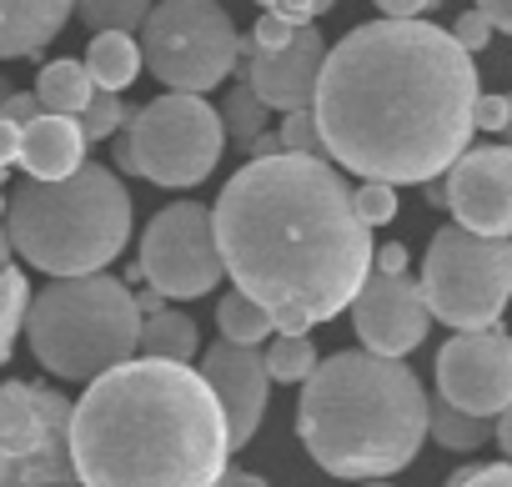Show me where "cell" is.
Wrapping results in <instances>:
<instances>
[{
    "label": "cell",
    "mask_w": 512,
    "mask_h": 487,
    "mask_svg": "<svg viewBox=\"0 0 512 487\" xmlns=\"http://www.w3.org/2000/svg\"><path fill=\"white\" fill-rule=\"evenodd\" d=\"M472 56L432 21H367L327 46L312 121L362 181L427 186L472 146Z\"/></svg>",
    "instance_id": "1"
},
{
    "label": "cell",
    "mask_w": 512,
    "mask_h": 487,
    "mask_svg": "<svg viewBox=\"0 0 512 487\" xmlns=\"http://www.w3.org/2000/svg\"><path fill=\"white\" fill-rule=\"evenodd\" d=\"M372 272H382V277H402V272H407V247H402V241L372 247Z\"/></svg>",
    "instance_id": "37"
},
{
    "label": "cell",
    "mask_w": 512,
    "mask_h": 487,
    "mask_svg": "<svg viewBox=\"0 0 512 487\" xmlns=\"http://www.w3.org/2000/svg\"><path fill=\"white\" fill-rule=\"evenodd\" d=\"M246 151H251V156H277V151H282V141H277V136H267V131H262V136H256V141H251V146H246Z\"/></svg>",
    "instance_id": "41"
},
{
    "label": "cell",
    "mask_w": 512,
    "mask_h": 487,
    "mask_svg": "<svg viewBox=\"0 0 512 487\" xmlns=\"http://www.w3.org/2000/svg\"><path fill=\"white\" fill-rule=\"evenodd\" d=\"M76 126H81L86 146H91V141H111V136L126 126V106H121V96H111V91H91V101H86V111L76 116Z\"/></svg>",
    "instance_id": "28"
},
{
    "label": "cell",
    "mask_w": 512,
    "mask_h": 487,
    "mask_svg": "<svg viewBox=\"0 0 512 487\" xmlns=\"http://www.w3.org/2000/svg\"><path fill=\"white\" fill-rule=\"evenodd\" d=\"M352 211H357V221L372 231V226H387L392 216H397V186H382V181H362L357 191H352Z\"/></svg>",
    "instance_id": "29"
},
{
    "label": "cell",
    "mask_w": 512,
    "mask_h": 487,
    "mask_svg": "<svg viewBox=\"0 0 512 487\" xmlns=\"http://www.w3.org/2000/svg\"><path fill=\"white\" fill-rule=\"evenodd\" d=\"M136 272L161 302H196L216 292L221 282V252L211 231V206L201 201H171L151 216L141 231V257Z\"/></svg>",
    "instance_id": "11"
},
{
    "label": "cell",
    "mask_w": 512,
    "mask_h": 487,
    "mask_svg": "<svg viewBox=\"0 0 512 487\" xmlns=\"http://www.w3.org/2000/svg\"><path fill=\"white\" fill-rule=\"evenodd\" d=\"M362 487H392V482H362Z\"/></svg>",
    "instance_id": "45"
},
{
    "label": "cell",
    "mask_w": 512,
    "mask_h": 487,
    "mask_svg": "<svg viewBox=\"0 0 512 487\" xmlns=\"http://www.w3.org/2000/svg\"><path fill=\"white\" fill-rule=\"evenodd\" d=\"M76 0H0V61L41 56L71 21Z\"/></svg>",
    "instance_id": "18"
},
{
    "label": "cell",
    "mask_w": 512,
    "mask_h": 487,
    "mask_svg": "<svg viewBox=\"0 0 512 487\" xmlns=\"http://www.w3.org/2000/svg\"><path fill=\"white\" fill-rule=\"evenodd\" d=\"M437 397L467 417H497L512 402V342L502 327L457 332L437 352Z\"/></svg>",
    "instance_id": "12"
},
{
    "label": "cell",
    "mask_w": 512,
    "mask_h": 487,
    "mask_svg": "<svg viewBox=\"0 0 512 487\" xmlns=\"http://www.w3.org/2000/svg\"><path fill=\"white\" fill-rule=\"evenodd\" d=\"M442 206L472 236H507L512 231V151L507 146H472L447 166Z\"/></svg>",
    "instance_id": "14"
},
{
    "label": "cell",
    "mask_w": 512,
    "mask_h": 487,
    "mask_svg": "<svg viewBox=\"0 0 512 487\" xmlns=\"http://www.w3.org/2000/svg\"><path fill=\"white\" fill-rule=\"evenodd\" d=\"M332 6H337V0H312V16H327Z\"/></svg>",
    "instance_id": "43"
},
{
    "label": "cell",
    "mask_w": 512,
    "mask_h": 487,
    "mask_svg": "<svg viewBox=\"0 0 512 487\" xmlns=\"http://www.w3.org/2000/svg\"><path fill=\"white\" fill-rule=\"evenodd\" d=\"M146 11H151V0H76V16H81L96 36H101V31L131 36V31H141Z\"/></svg>",
    "instance_id": "26"
},
{
    "label": "cell",
    "mask_w": 512,
    "mask_h": 487,
    "mask_svg": "<svg viewBox=\"0 0 512 487\" xmlns=\"http://www.w3.org/2000/svg\"><path fill=\"white\" fill-rule=\"evenodd\" d=\"M201 382L211 387L221 417H226V447L241 452L256 427L267 417V397H272V382L262 372V357L256 347H231V342H216L206 357H201Z\"/></svg>",
    "instance_id": "16"
},
{
    "label": "cell",
    "mask_w": 512,
    "mask_h": 487,
    "mask_svg": "<svg viewBox=\"0 0 512 487\" xmlns=\"http://www.w3.org/2000/svg\"><path fill=\"white\" fill-rule=\"evenodd\" d=\"M6 241L36 272L91 277L131 241V191L101 161H81L66 181H26L6 201Z\"/></svg>",
    "instance_id": "5"
},
{
    "label": "cell",
    "mask_w": 512,
    "mask_h": 487,
    "mask_svg": "<svg viewBox=\"0 0 512 487\" xmlns=\"http://www.w3.org/2000/svg\"><path fill=\"white\" fill-rule=\"evenodd\" d=\"M221 116V131H231V141L236 146H251L256 136L267 131V106L251 96V86L246 81H236L231 86V101H226V111H216Z\"/></svg>",
    "instance_id": "27"
},
{
    "label": "cell",
    "mask_w": 512,
    "mask_h": 487,
    "mask_svg": "<svg viewBox=\"0 0 512 487\" xmlns=\"http://www.w3.org/2000/svg\"><path fill=\"white\" fill-rule=\"evenodd\" d=\"M292 31H297V26H287V21H277V16H267V11H262V21L251 26V36H246V41H251V51H282V46L292 41Z\"/></svg>",
    "instance_id": "34"
},
{
    "label": "cell",
    "mask_w": 512,
    "mask_h": 487,
    "mask_svg": "<svg viewBox=\"0 0 512 487\" xmlns=\"http://www.w3.org/2000/svg\"><path fill=\"white\" fill-rule=\"evenodd\" d=\"M136 297L111 272L61 277L26 302V337L51 377L91 382L136 357Z\"/></svg>",
    "instance_id": "6"
},
{
    "label": "cell",
    "mask_w": 512,
    "mask_h": 487,
    "mask_svg": "<svg viewBox=\"0 0 512 487\" xmlns=\"http://www.w3.org/2000/svg\"><path fill=\"white\" fill-rule=\"evenodd\" d=\"M0 191H6V166H0Z\"/></svg>",
    "instance_id": "46"
},
{
    "label": "cell",
    "mask_w": 512,
    "mask_h": 487,
    "mask_svg": "<svg viewBox=\"0 0 512 487\" xmlns=\"http://www.w3.org/2000/svg\"><path fill=\"white\" fill-rule=\"evenodd\" d=\"M216 327H221V342L231 347H262L272 337V317L256 302H246L241 292H226L216 302Z\"/></svg>",
    "instance_id": "22"
},
{
    "label": "cell",
    "mask_w": 512,
    "mask_h": 487,
    "mask_svg": "<svg viewBox=\"0 0 512 487\" xmlns=\"http://www.w3.org/2000/svg\"><path fill=\"white\" fill-rule=\"evenodd\" d=\"M16 156H21V126H6L0 121V166H16Z\"/></svg>",
    "instance_id": "39"
},
{
    "label": "cell",
    "mask_w": 512,
    "mask_h": 487,
    "mask_svg": "<svg viewBox=\"0 0 512 487\" xmlns=\"http://www.w3.org/2000/svg\"><path fill=\"white\" fill-rule=\"evenodd\" d=\"M297 432L322 472L347 482H382L402 472L427 442L422 377L397 357L332 352L302 382Z\"/></svg>",
    "instance_id": "4"
},
{
    "label": "cell",
    "mask_w": 512,
    "mask_h": 487,
    "mask_svg": "<svg viewBox=\"0 0 512 487\" xmlns=\"http://www.w3.org/2000/svg\"><path fill=\"white\" fill-rule=\"evenodd\" d=\"M211 231L221 277L282 337L342 317L372 277V231L352 211V186L317 156H251L221 186Z\"/></svg>",
    "instance_id": "2"
},
{
    "label": "cell",
    "mask_w": 512,
    "mask_h": 487,
    "mask_svg": "<svg viewBox=\"0 0 512 487\" xmlns=\"http://www.w3.org/2000/svg\"><path fill=\"white\" fill-rule=\"evenodd\" d=\"M86 76H91V86L96 91H111V96H121L136 76H141V46H136V36H121V31H101V36H91V51H86Z\"/></svg>",
    "instance_id": "20"
},
{
    "label": "cell",
    "mask_w": 512,
    "mask_h": 487,
    "mask_svg": "<svg viewBox=\"0 0 512 487\" xmlns=\"http://www.w3.org/2000/svg\"><path fill=\"white\" fill-rule=\"evenodd\" d=\"M447 36H452V41H457V46H462V51L472 56V51H482V46H487V41H492L497 31H492V26H487V21H482L477 11H462V16H457V26H452Z\"/></svg>",
    "instance_id": "33"
},
{
    "label": "cell",
    "mask_w": 512,
    "mask_h": 487,
    "mask_svg": "<svg viewBox=\"0 0 512 487\" xmlns=\"http://www.w3.org/2000/svg\"><path fill=\"white\" fill-rule=\"evenodd\" d=\"M6 96H11V81H6V76H0V101H6Z\"/></svg>",
    "instance_id": "44"
},
{
    "label": "cell",
    "mask_w": 512,
    "mask_h": 487,
    "mask_svg": "<svg viewBox=\"0 0 512 487\" xmlns=\"http://www.w3.org/2000/svg\"><path fill=\"white\" fill-rule=\"evenodd\" d=\"M327 41L312 26H297L292 41L282 51H251V41L236 36V76L251 86V96L267 111H312V91H317V71H322Z\"/></svg>",
    "instance_id": "13"
},
{
    "label": "cell",
    "mask_w": 512,
    "mask_h": 487,
    "mask_svg": "<svg viewBox=\"0 0 512 487\" xmlns=\"http://www.w3.org/2000/svg\"><path fill=\"white\" fill-rule=\"evenodd\" d=\"M417 292H422L427 317L447 322L452 332L497 327L507 292H512V241L507 236H472L462 226L432 231Z\"/></svg>",
    "instance_id": "7"
},
{
    "label": "cell",
    "mask_w": 512,
    "mask_h": 487,
    "mask_svg": "<svg viewBox=\"0 0 512 487\" xmlns=\"http://www.w3.org/2000/svg\"><path fill=\"white\" fill-rule=\"evenodd\" d=\"M141 61L176 96H206L236 66V21L216 0H161L141 21Z\"/></svg>",
    "instance_id": "9"
},
{
    "label": "cell",
    "mask_w": 512,
    "mask_h": 487,
    "mask_svg": "<svg viewBox=\"0 0 512 487\" xmlns=\"http://www.w3.org/2000/svg\"><path fill=\"white\" fill-rule=\"evenodd\" d=\"M71 402L51 382L0 387V487H71Z\"/></svg>",
    "instance_id": "10"
},
{
    "label": "cell",
    "mask_w": 512,
    "mask_h": 487,
    "mask_svg": "<svg viewBox=\"0 0 512 487\" xmlns=\"http://www.w3.org/2000/svg\"><path fill=\"white\" fill-rule=\"evenodd\" d=\"M221 146H226V131H221L216 106L206 96L166 91L126 116L121 141H116V166L181 191V186H201L216 171Z\"/></svg>",
    "instance_id": "8"
},
{
    "label": "cell",
    "mask_w": 512,
    "mask_h": 487,
    "mask_svg": "<svg viewBox=\"0 0 512 487\" xmlns=\"http://www.w3.org/2000/svg\"><path fill=\"white\" fill-rule=\"evenodd\" d=\"M447 487H512V467L507 462H487V467H462L447 477Z\"/></svg>",
    "instance_id": "32"
},
{
    "label": "cell",
    "mask_w": 512,
    "mask_h": 487,
    "mask_svg": "<svg viewBox=\"0 0 512 487\" xmlns=\"http://www.w3.org/2000/svg\"><path fill=\"white\" fill-rule=\"evenodd\" d=\"M512 101L507 96H477L472 101V131H507Z\"/></svg>",
    "instance_id": "31"
},
{
    "label": "cell",
    "mask_w": 512,
    "mask_h": 487,
    "mask_svg": "<svg viewBox=\"0 0 512 487\" xmlns=\"http://www.w3.org/2000/svg\"><path fill=\"white\" fill-rule=\"evenodd\" d=\"M277 141H282V151H287V156H317V161H327V156H322V136H317L312 111H292V116L282 121Z\"/></svg>",
    "instance_id": "30"
},
{
    "label": "cell",
    "mask_w": 512,
    "mask_h": 487,
    "mask_svg": "<svg viewBox=\"0 0 512 487\" xmlns=\"http://www.w3.org/2000/svg\"><path fill=\"white\" fill-rule=\"evenodd\" d=\"M11 267V241H6V231H0V272Z\"/></svg>",
    "instance_id": "42"
},
{
    "label": "cell",
    "mask_w": 512,
    "mask_h": 487,
    "mask_svg": "<svg viewBox=\"0 0 512 487\" xmlns=\"http://www.w3.org/2000/svg\"><path fill=\"white\" fill-rule=\"evenodd\" d=\"M262 357V372H267V382H307L312 377V367L322 362V352L312 347V337L302 332V337H277L272 342V352H256Z\"/></svg>",
    "instance_id": "24"
},
{
    "label": "cell",
    "mask_w": 512,
    "mask_h": 487,
    "mask_svg": "<svg viewBox=\"0 0 512 487\" xmlns=\"http://www.w3.org/2000/svg\"><path fill=\"white\" fill-rule=\"evenodd\" d=\"M352 317H357V337H362V352L372 357H407L412 347H422L432 317L422 307V292L417 282L402 272V277H382L372 272L362 282V292L352 297Z\"/></svg>",
    "instance_id": "15"
},
{
    "label": "cell",
    "mask_w": 512,
    "mask_h": 487,
    "mask_svg": "<svg viewBox=\"0 0 512 487\" xmlns=\"http://www.w3.org/2000/svg\"><path fill=\"white\" fill-rule=\"evenodd\" d=\"M427 432H432V442H442L447 452H477V447L492 437V427H487L482 417H467V412L447 407L442 397L427 402Z\"/></svg>",
    "instance_id": "23"
},
{
    "label": "cell",
    "mask_w": 512,
    "mask_h": 487,
    "mask_svg": "<svg viewBox=\"0 0 512 487\" xmlns=\"http://www.w3.org/2000/svg\"><path fill=\"white\" fill-rule=\"evenodd\" d=\"M216 487H267V482L256 477V472H221V477H216Z\"/></svg>",
    "instance_id": "40"
},
{
    "label": "cell",
    "mask_w": 512,
    "mask_h": 487,
    "mask_svg": "<svg viewBox=\"0 0 512 487\" xmlns=\"http://www.w3.org/2000/svg\"><path fill=\"white\" fill-rule=\"evenodd\" d=\"M91 76H86V66L81 61H51L46 71H41V81H36V106H41V116H81L86 111V101H91Z\"/></svg>",
    "instance_id": "21"
},
{
    "label": "cell",
    "mask_w": 512,
    "mask_h": 487,
    "mask_svg": "<svg viewBox=\"0 0 512 487\" xmlns=\"http://www.w3.org/2000/svg\"><path fill=\"white\" fill-rule=\"evenodd\" d=\"M81 161H86V136L76 116H36L31 126H21L16 166L26 171V181H66Z\"/></svg>",
    "instance_id": "17"
},
{
    "label": "cell",
    "mask_w": 512,
    "mask_h": 487,
    "mask_svg": "<svg viewBox=\"0 0 512 487\" xmlns=\"http://www.w3.org/2000/svg\"><path fill=\"white\" fill-rule=\"evenodd\" d=\"M26 302H31V282L26 272L6 267L0 272V362H11V347L26 327Z\"/></svg>",
    "instance_id": "25"
},
{
    "label": "cell",
    "mask_w": 512,
    "mask_h": 487,
    "mask_svg": "<svg viewBox=\"0 0 512 487\" xmlns=\"http://www.w3.org/2000/svg\"><path fill=\"white\" fill-rule=\"evenodd\" d=\"M226 417L186 362L131 357L71 407V472L81 487H216Z\"/></svg>",
    "instance_id": "3"
},
{
    "label": "cell",
    "mask_w": 512,
    "mask_h": 487,
    "mask_svg": "<svg viewBox=\"0 0 512 487\" xmlns=\"http://www.w3.org/2000/svg\"><path fill=\"white\" fill-rule=\"evenodd\" d=\"M382 11V21H422L427 11H437L442 0H372Z\"/></svg>",
    "instance_id": "36"
},
{
    "label": "cell",
    "mask_w": 512,
    "mask_h": 487,
    "mask_svg": "<svg viewBox=\"0 0 512 487\" xmlns=\"http://www.w3.org/2000/svg\"><path fill=\"white\" fill-rule=\"evenodd\" d=\"M136 312H141V327H136V352L141 357H156V362H186L201 352V332L186 312H176L171 302H161L156 292L136 297Z\"/></svg>",
    "instance_id": "19"
},
{
    "label": "cell",
    "mask_w": 512,
    "mask_h": 487,
    "mask_svg": "<svg viewBox=\"0 0 512 487\" xmlns=\"http://www.w3.org/2000/svg\"><path fill=\"white\" fill-rule=\"evenodd\" d=\"M492 31H512V0H477V6H472Z\"/></svg>",
    "instance_id": "38"
},
{
    "label": "cell",
    "mask_w": 512,
    "mask_h": 487,
    "mask_svg": "<svg viewBox=\"0 0 512 487\" xmlns=\"http://www.w3.org/2000/svg\"><path fill=\"white\" fill-rule=\"evenodd\" d=\"M36 116H41V106H36L31 91H11L6 101H0V121H6V126H31Z\"/></svg>",
    "instance_id": "35"
}]
</instances>
